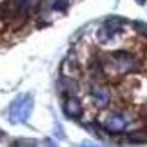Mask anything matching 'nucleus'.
Returning a JSON list of instances; mask_svg holds the SVG:
<instances>
[{
  "label": "nucleus",
  "mask_w": 147,
  "mask_h": 147,
  "mask_svg": "<svg viewBox=\"0 0 147 147\" xmlns=\"http://www.w3.org/2000/svg\"><path fill=\"white\" fill-rule=\"evenodd\" d=\"M105 62L111 64V69L116 75H127V73H138L140 71V60L133 53H129V51H115V53L109 55V58Z\"/></svg>",
  "instance_id": "nucleus-1"
},
{
  "label": "nucleus",
  "mask_w": 147,
  "mask_h": 147,
  "mask_svg": "<svg viewBox=\"0 0 147 147\" xmlns=\"http://www.w3.org/2000/svg\"><path fill=\"white\" fill-rule=\"evenodd\" d=\"M129 122H131V118L125 116V113H109L105 116V120L102 122V127L111 134H120L125 133Z\"/></svg>",
  "instance_id": "nucleus-2"
},
{
  "label": "nucleus",
  "mask_w": 147,
  "mask_h": 147,
  "mask_svg": "<svg viewBox=\"0 0 147 147\" xmlns=\"http://www.w3.org/2000/svg\"><path fill=\"white\" fill-rule=\"evenodd\" d=\"M89 93H91V98H93V104L98 107V109H105L107 105L111 104L113 100V94H111V89L102 86V84L94 82L91 89H89Z\"/></svg>",
  "instance_id": "nucleus-3"
},
{
  "label": "nucleus",
  "mask_w": 147,
  "mask_h": 147,
  "mask_svg": "<svg viewBox=\"0 0 147 147\" xmlns=\"http://www.w3.org/2000/svg\"><path fill=\"white\" fill-rule=\"evenodd\" d=\"M29 111H31V100L27 96H20L13 102L9 109V115H11V120L13 122H26L27 116H29Z\"/></svg>",
  "instance_id": "nucleus-4"
},
{
  "label": "nucleus",
  "mask_w": 147,
  "mask_h": 147,
  "mask_svg": "<svg viewBox=\"0 0 147 147\" xmlns=\"http://www.w3.org/2000/svg\"><path fill=\"white\" fill-rule=\"evenodd\" d=\"M58 91L64 96H78L80 93V86L75 76H64L58 80Z\"/></svg>",
  "instance_id": "nucleus-5"
},
{
  "label": "nucleus",
  "mask_w": 147,
  "mask_h": 147,
  "mask_svg": "<svg viewBox=\"0 0 147 147\" xmlns=\"http://www.w3.org/2000/svg\"><path fill=\"white\" fill-rule=\"evenodd\" d=\"M64 113H65V116H69V118H78L82 115V102L76 96H65Z\"/></svg>",
  "instance_id": "nucleus-6"
},
{
  "label": "nucleus",
  "mask_w": 147,
  "mask_h": 147,
  "mask_svg": "<svg viewBox=\"0 0 147 147\" xmlns=\"http://www.w3.org/2000/svg\"><path fill=\"white\" fill-rule=\"evenodd\" d=\"M87 75L93 78V80H102V78L105 76L104 73V65H102V58H96V56H93L91 60H89L87 64Z\"/></svg>",
  "instance_id": "nucleus-7"
},
{
  "label": "nucleus",
  "mask_w": 147,
  "mask_h": 147,
  "mask_svg": "<svg viewBox=\"0 0 147 147\" xmlns=\"http://www.w3.org/2000/svg\"><path fill=\"white\" fill-rule=\"evenodd\" d=\"M62 69H64V75L65 76H75L78 71H80V65H78V60L75 55H69L67 58L64 60V65H62Z\"/></svg>",
  "instance_id": "nucleus-8"
},
{
  "label": "nucleus",
  "mask_w": 147,
  "mask_h": 147,
  "mask_svg": "<svg viewBox=\"0 0 147 147\" xmlns=\"http://www.w3.org/2000/svg\"><path fill=\"white\" fill-rule=\"evenodd\" d=\"M127 140L131 144H147V131L142 129V131H131L127 133Z\"/></svg>",
  "instance_id": "nucleus-9"
},
{
  "label": "nucleus",
  "mask_w": 147,
  "mask_h": 147,
  "mask_svg": "<svg viewBox=\"0 0 147 147\" xmlns=\"http://www.w3.org/2000/svg\"><path fill=\"white\" fill-rule=\"evenodd\" d=\"M67 5H69V0H51V9H53V11H58V13L65 11Z\"/></svg>",
  "instance_id": "nucleus-10"
},
{
  "label": "nucleus",
  "mask_w": 147,
  "mask_h": 147,
  "mask_svg": "<svg viewBox=\"0 0 147 147\" xmlns=\"http://www.w3.org/2000/svg\"><path fill=\"white\" fill-rule=\"evenodd\" d=\"M2 136H4V133H2V131H0V138H2Z\"/></svg>",
  "instance_id": "nucleus-11"
}]
</instances>
